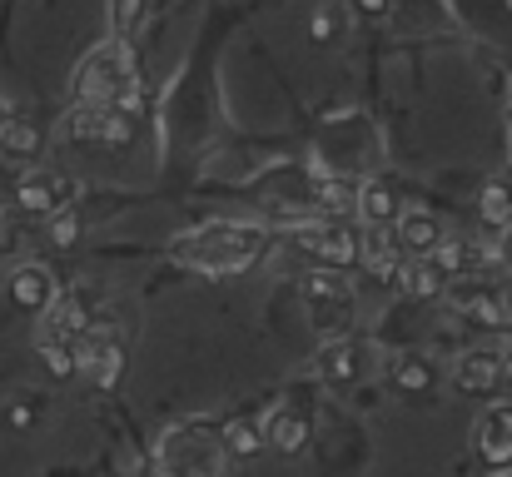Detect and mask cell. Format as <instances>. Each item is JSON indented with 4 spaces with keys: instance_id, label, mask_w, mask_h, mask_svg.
<instances>
[{
    "instance_id": "cell-1",
    "label": "cell",
    "mask_w": 512,
    "mask_h": 477,
    "mask_svg": "<svg viewBox=\"0 0 512 477\" xmlns=\"http://www.w3.org/2000/svg\"><path fill=\"white\" fill-rule=\"evenodd\" d=\"M209 55H214V30L204 35V45L189 55L184 75L170 85L165 95V110H160V130H165V150L184 155V150H199L214 125H219V100H214V80H209Z\"/></svg>"
},
{
    "instance_id": "cell-2",
    "label": "cell",
    "mask_w": 512,
    "mask_h": 477,
    "mask_svg": "<svg viewBox=\"0 0 512 477\" xmlns=\"http://www.w3.org/2000/svg\"><path fill=\"white\" fill-rule=\"evenodd\" d=\"M314 169L319 174H334V179H373L378 164H383V135L378 125L363 115V110H339L329 115L319 130H314Z\"/></svg>"
},
{
    "instance_id": "cell-3",
    "label": "cell",
    "mask_w": 512,
    "mask_h": 477,
    "mask_svg": "<svg viewBox=\"0 0 512 477\" xmlns=\"http://www.w3.org/2000/svg\"><path fill=\"white\" fill-rule=\"evenodd\" d=\"M264 229L259 224H204V229H194V234H184V244H179V259L189 264V269H199V274H209V279H229V274H244V269H254L259 264V254H264Z\"/></svg>"
},
{
    "instance_id": "cell-4",
    "label": "cell",
    "mask_w": 512,
    "mask_h": 477,
    "mask_svg": "<svg viewBox=\"0 0 512 477\" xmlns=\"http://www.w3.org/2000/svg\"><path fill=\"white\" fill-rule=\"evenodd\" d=\"M140 100V70L130 60V45L105 40L95 45L75 70V105H130Z\"/></svg>"
},
{
    "instance_id": "cell-5",
    "label": "cell",
    "mask_w": 512,
    "mask_h": 477,
    "mask_svg": "<svg viewBox=\"0 0 512 477\" xmlns=\"http://www.w3.org/2000/svg\"><path fill=\"white\" fill-rule=\"evenodd\" d=\"M224 443L209 433V428H170L155 463H160V477H219L224 468Z\"/></svg>"
},
{
    "instance_id": "cell-6",
    "label": "cell",
    "mask_w": 512,
    "mask_h": 477,
    "mask_svg": "<svg viewBox=\"0 0 512 477\" xmlns=\"http://www.w3.org/2000/svg\"><path fill=\"white\" fill-rule=\"evenodd\" d=\"M353 289L334 279V269H314V274H304V314L314 323V333L324 338V343H334V338H348V328H353Z\"/></svg>"
},
{
    "instance_id": "cell-7",
    "label": "cell",
    "mask_w": 512,
    "mask_h": 477,
    "mask_svg": "<svg viewBox=\"0 0 512 477\" xmlns=\"http://www.w3.org/2000/svg\"><path fill=\"white\" fill-rule=\"evenodd\" d=\"M358 234L363 229H353L348 219H309V224H299V249L329 269H348V264H358Z\"/></svg>"
},
{
    "instance_id": "cell-8",
    "label": "cell",
    "mask_w": 512,
    "mask_h": 477,
    "mask_svg": "<svg viewBox=\"0 0 512 477\" xmlns=\"http://www.w3.org/2000/svg\"><path fill=\"white\" fill-rule=\"evenodd\" d=\"M448 10L458 25H468L473 40L503 50L512 60V0H448Z\"/></svg>"
},
{
    "instance_id": "cell-9",
    "label": "cell",
    "mask_w": 512,
    "mask_h": 477,
    "mask_svg": "<svg viewBox=\"0 0 512 477\" xmlns=\"http://www.w3.org/2000/svg\"><path fill=\"white\" fill-rule=\"evenodd\" d=\"M80 194V179H70V174H60V169H30L20 184H15V204L25 209V214H60V209H70V199Z\"/></svg>"
},
{
    "instance_id": "cell-10",
    "label": "cell",
    "mask_w": 512,
    "mask_h": 477,
    "mask_svg": "<svg viewBox=\"0 0 512 477\" xmlns=\"http://www.w3.org/2000/svg\"><path fill=\"white\" fill-rule=\"evenodd\" d=\"M453 388L468 393V398H488L503 388V358L493 348H473V353H458L453 363Z\"/></svg>"
},
{
    "instance_id": "cell-11",
    "label": "cell",
    "mask_w": 512,
    "mask_h": 477,
    "mask_svg": "<svg viewBox=\"0 0 512 477\" xmlns=\"http://www.w3.org/2000/svg\"><path fill=\"white\" fill-rule=\"evenodd\" d=\"M393 239L403 244V254H408V259H423V254H433L448 234H443V219H438V214H428V209L408 204V209L393 219Z\"/></svg>"
},
{
    "instance_id": "cell-12",
    "label": "cell",
    "mask_w": 512,
    "mask_h": 477,
    "mask_svg": "<svg viewBox=\"0 0 512 477\" xmlns=\"http://www.w3.org/2000/svg\"><path fill=\"white\" fill-rule=\"evenodd\" d=\"M358 264H363L373 279L398 284V274H403L408 254H403V244H398L388 229H363V234H358Z\"/></svg>"
},
{
    "instance_id": "cell-13",
    "label": "cell",
    "mask_w": 512,
    "mask_h": 477,
    "mask_svg": "<svg viewBox=\"0 0 512 477\" xmlns=\"http://www.w3.org/2000/svg\"><path fill=\"white\" fill-rule=\"evenodd\" d=\"M5 294H10L15 309H25V314H45L50 299H55V274H50L45 264H20V269H10Z\"/></svg>"
},
{
    "instance_id": "cell-14",
    "label": "cell",
    "mask_w": 512,
    "mask_h": 477,
    "mask_svg": "<svg viewBox=\"0 0 512 477\" xmlns=\"http://www.w3.org/2000/svg\"><path fill=\"white\" fill-rule=\"evenodd\" d=\"M353 214H358L363 229H388V224L403 214V199H398V189H393L388 179H363V184H358Z\"/></svg>"
},
{
    "instance_id": "cell-15",
    "label": "cell",
    "mask_w": 512,
    "mask_h": 477,
    "mask_svg": "<svg viewBox=\"0 0 512 477\" xmlns=\"http://www.w3.org/2000/svg\"><path fill=\"white\" fill-rule=\"evenodd\" d=\"M478 458L488 468H512V408L493 403L478 423Z\"/></svg>"
},
{
    "instance_id": "cell-16",
    "label": "cell",
    "mask_w": 512,
    "mask_h": 477,
    "mask_svg": "<svg viewBox=\"0 0 512 477\" xmlns=\"http://www.w3.org/2000/svg\"><path fill=\"white\" fill-rule=\"evenodd\" d=\"M259 428H264V448H274V453H289V458H294V453L304 448V438H309V423H304L294 408H274V413H269Z\"/></svg>"
},
{
    "instance_id": "cell-17",
    "label": "cell",
    "mask_w": 512,
    "mask_h": 477,
    "mask_svg": "<svg viewBox=\"0 0 512 477\" xmlns=\"http://www.w3.org/2000/svg\"><path fill=\"white\" fill-rule=\"evenodd\" d=\"M358 373H363V348H358V343H348V338L324 343V353H319V378H329V383H353Z\"/></svg>"
},
{
    "instance_id": "cell-18",
    "label": "cell",
    "mask_w": 512,
    "mask_h": 477,
    "mask_svg": "<svg viewBox=\"0 0 512 477\" xmlns=\"http://www.w3.org/2000/svg\"><path fill=\"white\" fill-rule=\"evenodd\" d=\"M398 289L413 294V299H443L448 294V274L433 259H408L403 274H398Z\"/></svg>"
},
{
    "instance_id": "cell-19",
    "label": "cell",
    "mask_w": 512,
    "mask_h": 477,
    "mask_svg": "<svg viewBox=\"0 0 512 477\" xmlns=\"http://www.w3.org/2000/svg\"><path fill=\"white\" fill-rule=\"evenodd\" d=\"M145 25H150V0H110V40L135 45Z\"/></svg>"
},
{
    "instance_id": "cell-20",
    "label": "cell",
    "mask_w": 512,
    "mask_h": 477,
    "mask_svg": "<svg viewBox=\"0 0 512 477\" xmlns=\"http://www.w3.org/2000/svg\"><path fill=\"white\" fill-rule=\"evenodd\" d=\"M478 219H483L488 234H503V229L512 224V189L503 184V179L483 184V194H478Z\"/></svg>"
},
{
    "instance_id": "cell-21",
    "label": "cell",
    "mask_w": 512,
    "mask_h": 477,
    "mask_svg": "<svg viewBox=\"0 0 512 477\" xmlns=\"http://www.w3.org/2000/svg\"><path fill=\"white\" fill-rule=\"evenodd\" d=\"M219 443H224L229 458H254V453L264 448V428H259L254 418H234V423L219 433Z\"/></svg>"
},
{
    "instance_id": "cell-22",
    "label": "cell",
    "mask_w": 512,
    "mask_h": 477,
    "mask_svg": "<svg viewBox=\"0 0 512 477\" xmlns=\"http://www.w3.org/2000/svg\"><path fill=\"white\" fill-rule=\"evenodd\" d=\"M393 388L398 393H428L433 388V363L423 353H408L398 368H393Z\"/></svg>"
},
{
    "instance_id": "cell-23",
    "label": "cell",
    "mask_w": 512,
    "mask_h": 477,
    "mask_svg": "<svg viewBox=\"0 0 512 477\" xmlns=\"http://www.w3.org/2000/svg\"><path fill=\"white\" fill-rule=\"evenodd\" d=\"M0 145H5L10 155H35V150H40V130H35L30 120L10 115V120H0Z\"/></svg>"
},
{
    "instance_id": "cell-24",
    "label": "cell",
    "mask_w": 512,
    "mask_h": 477,
    "mask_svg": "<svg viewBox=\"0 0 512 477\" xmlns=\"http://www.w3.org/2000/svg\"><path fill=\"white\" fill-rule=\"evenodd\" d=\"M35 343H40V358H45L50 378H70V373H80V363H75V343H60V338H35Z\"/></svg>"
},
{
    "instance_id": "cell-25",
    "label": "cell",
    "mask_w": 512,
    "mask_h": 477,
    "mask_svg": "<svg viewBox=\"0 0 512 477\" xmlns=\"http://www.w3.org/2000/svg\"><path fill=\"white\" fill-rule=\"evenodd\" d=\"M45 234H50L55 249H70V244L80 239V219H75L70 209H60V214H50V229H45Z\"/></svg>"
},
{
    "instance_id": "cell-26",
    "label": "cell",
    "mask_w": 512,
    "mask_h": 477,
    "mask_svg": "<svg viewBox=\"0 0 512 477\" xmlns=\"http://www.w3.org/2000/svg\"><path fill=\"white\" fill-rule=\"evenodd\" d=\"M388 10H393V0H353V15H363V20H388Z\"/></svg>"
},
{
    "instance_id": "cell-27",
    "label": "cell",
    "mask_w": 512,
    "mask_h": 477,
    "mask_svg": "<svg viewBox=\"0 0 512 477\" xmlns=\"http://www.w3.org/2000/svg\"><path fill=\"white\" fill-rule=\"evenodd\" d=\"M309 30H314L319 40H334V30H339V15H329V10H319V15L309 20Z\"/></svg>"
},
{
    "instance_id": "cell-28",
    "label": "cell",
    "mask_w": 512,
    "mask_h": 477,
    "mask_svg": "<svg viewBox=\"0 0 512 477\" xmlns=\"http://www.w3.org/2000/svg\"><path fill=\"white\" fill-rule=\"evenodd\" d=\"M498 358H503V383H508V388H512V343H508V348H503V353H498Z\"/></svg>"
}]
</instances>
